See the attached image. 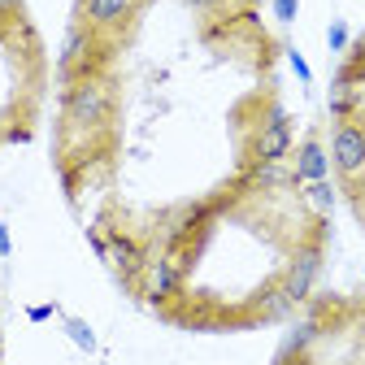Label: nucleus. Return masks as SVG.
<instances>
[{
  "label": "nucleus",
  "mask_w": 365,
  "mask_h": 365,
  "mask_svg": "<svg viewBox=\"0 0 365 365\" xmlns=\"http://www.w3.org/2000/svg\"><path fill=\"white\" fill-rule=\"evenodd\" d=\"M113 109H118V91L105 74H87L78 83H66L61 118L74 130H105L113 122Z\"/></svg>",
  "instance_id": "obj_1"
},
{
  "label": "nucleus",
  "mask_w": 365,
  "mask_h": 365,
  "mask_svg": "<svg viewBox=\"0 0 365 365\" xmlns=\"http://www.w3.org/2000/svg\"><path fill=\"white\" fill-rule=\"evenodd\" d=\"M101 66H105V35L87 31L83 22H74L66 31V43H61V78L78 83L87 74H101Z\"/></svg>",
  "instance_id": "obj_2"
},
{
  "label": "nucleus",
  "mask_w": 365,
  "mask_h": 365,
  "mask_svg": "<svg viewBox=\"0 0 365 365\" xmlns=\"http://www.w3.org/2000/svg\"><path fill=\"white\" fill-rule=\"evenodd\" d=\"M331 161L344 178H361L365 174V118H339L335 135H331Z\"/></svg>",
  "instance_id": "obj_3"
},
{
  "label": "nucleus",
  "mask_w": 365,
  "mask_h": 365,
  "mask_svg": "<svg viewBox=\"0 0 365 365\" xmlns=\"http://www.w3.org/2000/svg\"><path fill=\"white\" fill-rule=\"evenodd\" d=\"M135 9H140V0H78V22L96 35H109V31H122Z\"/></svg>",
  "instance_id": "obj_4"
},
{
  "label": "nucleus",
  "mask_w": 365,
  "mask_h": 365,
  "mask_svg": "<svg viewBox=\"0 0 365 365\" xmlns=\"http://www.w3.org/2000/svg\"><path fill=\"white\" fill-rule=\"evenodd\" d=\"M287 153H292V122H287V113L279 105H274L265 126L257 130V140H252V161H283Z\"/></svg>",
  "instance_id": "obj_5"
},
{
  "label": "nucleus",
  "mask_w": 365,
  "mask_h": 365,
  "mask_svg": "<svg viewBox=\"0 0 365 365\" xmlns=\"http://www.w3.org/2000/svg\"><path fill=\"white\" fill-rule=\"evenodd\" d=\"M317 274H322V248H317V244H304V248L292 257L287 274H283V292L292 296V304L309 300V292H313V283H317Z\"/></svg>",
  "instance_id": "obj_6"
},
{
  "label": "nucleus",
  "mask_w": 365,
  "mask_h": 365,
  "mask_svg": "<svg viewBox=\"0 0 365 365\" xmlns=\"http://www.w3.org/2000/svg\"><path fill=\"white\" fill-rule=\"evenodd\" d=\"M178 287H182V269L165 257V261H153L148 269H144V296L153 300V304H165V300H174L178 296Z\"/></svg>",
  "instance_id": "obj_7"
},
{
  "label": "nucleus",
  "mask_w": 365,
  "mask_h": 365,
  "mask_svg": "<svg viewBox=\"0 0 365 365\" xmlns=\"http://www.w3.org/2000/svg\"><path fill=\"white\" fill-rule=\"evenodd\" d=\"M109 265L122 274V279H144V269H148L144 248L135 244V240H126V235H113L109 240Z\"/></svg>",
  "instance_id": "obj_8"
},
{
  "label": "nucleus",
  "mask_w": 365,
  "mask_h": 365,
  "mask_svg": "<svg viewBox=\"0 0 365 365\" xmlns=\"http://www.w3.org/2000/svg\"><path fill=\"white\" fill-rule=\"evenodd\" d=\"M296 182H322L327 174H331V157H327V148L317 144V140H304L300 144V153H296Z\"/></svg>",
  "instance_id": "obj_9"
},
{
  "label": "nucleus",
  "mask_w": 365,
  "mask_h": 365,
  "mask_svg": "<svg viewBox=\"0 0 365 365\" xmlns=\"http://www.w3.org/2000/svg\"><path fill=\"white\" fill-rule=\"evenodd\" d=\"M257 309H261V317H265V322H274V317H287V313H292L296 304H292V296H287V292H283V283H279V287L261 292Z\"/></svg>",
  "instance_id": "obj_10"
},
{
  "label": "nucleus",
  "mask_w": 365,
  "mask_h": 365,
  "mask_svg": "<svg viewBox=\"0 0 365 365\" xmlns=\"http://www.w3.org/2000/svg\"><path fill=\"white\" fill-rule=\"evenodd\" d=\"M252 182H261V187H279V182H296V174L283 161H252Z\"/></svg>",
  "instance_id": "obj_11"
},
{
  "label": "nucleus",
  "mask_w": 365,
  "mask_h": 365,
  "mask_svg": "<svg viewBox=\"0 0 365 365\" xmlns=\"http://www.w3.org/2000/svg\"><path fill=\"white\" fill-rule=\"evenodd\" d=\"M304 200H309L317 213H331V205H335L331 182H327V178H322V182H304Z\"/></svg>",
  "instance_id": "obj_12"
},
{
  "label": "nucleus",
  "mask_w": 365,
  "mask_h": 365,
  "mask_svg": "<svg viewBox=\"0 0 365 365\" xmlns=\"http://www.w3.org/2000/svg\"><path fill=\"white\" fill-rule=\"evenodd\" d=\"M66 335H70L83 352H96V335H91V327L83 322V317H66Z\"/></svg>",
  "instance_id": "obj_13"
},
{
  "label": "nucleus",
  "mask_w": 365,
  "mask_h": 365,
  "mask_svg": "<svg viewBox=\"0 0 365 365\" xmlns=\"http://www.w3.org/2000/svg\"><path fill=\"white\" fill-rule=\"evenodd\" d=\"M348 43H352V35H348V22H339V18H335V22L327 26V48H331V53H344Z\"/></svg>",
  "instance_id": "obj_14"
},
{
  "label": "nucleus",
  "mask_w": 365,
  "mask_h": 365,
  "mask_svg": "<svg viewBox=\"0 0 365 365\" xmlns=\"http://www.w3.org/2000/svg\"><path fill=\"white\" fill-rule=\"evenodd\" d=\"M287 61H292V70H296V78H300V83H309V78H313V70H309V61H304V57H300L296 48H287Z\"/></svg>",
  "instance_id": "obj_15"
},
{
  "label": "nucleus",
  "mask_w": 365,
  "mask_h": 365,
  "mask_svg": "<svg viewBox=\"0 0 365 365\" xmlns=\"http://www.w3.org/2000/svg\"><path fill=\"white\" fill-rule=\"evenodd\" d=\"M87 244H91V252H96L101 261H109V240L101 231H87Z\"/></svg>",
  "instance_id": "obj_16"
},
{
  "label": "nucleus",
  "mask_w": 365,
  "mask_h": 365,
  "mask_svg": "<svg viewBox=\"0 0 365 365\" xmlns=\"http://www.w3.org/2000/svg\"><path fill=\"white\" fill-rule=\"evenodd\" d=\"M22 18V0H0V22H18Z\"/></svg>",
  "instance_id": "obj_17"
},
{
  "label": "nucleus",
  "mask_w": 365,
  "mask_h": 365,
  "mask_svg": "<svg viewBox=\"0 0 365 365\" xmlns=\"http://www.w3.org/2000/svg\"><path fill=\"white\" fill-rule=\"evenodd\" d=\"M274 18H279V22H296V0H274Z\"/></svg>",
  "instance_id": "obj_18"
},
{
  "label": "nucleus",
  "mask_w": 365,
  "mask_h": 365,
  "mask_svg": "<svg viewBox=\"0 0 365 365\" xmlns=\"http://www.w3.org/2000/svg\"><path fill=\"white\" fill-rule=\"evenodd\" d=\"M53 313H57V304H35V309H26V317H31V322H48Z\"/></svg>",
  "instance_id": "obj_19"
},
{
  "label": "nucleus",
  "mask_w": 365,
  "mask_h": 365,
  "mask_svg": "<svg viewBox=\"0 0 365 365\" xmlns=\"http://www.w3.org/2000/svg\"><path fill=\"white\" fill-rule=\"evenodd\" d=\"M187 5H192V9H200V14H213V9H222V5H226V0H187Z\"/></svg>",
  "instance_id": "obj_20"
},
{
  "label": "nucleus",
  "mask_w": 365,
  "mask_h": 365,
  "mask_svg": "<svg viewBox=\"0 0 365 365\" xmlns=\"http://www.w3.org/2000/svg\"><path fill=\"white\" fill-rule=\"evenodd\" d=\"M14 252V240H9V226L0 222V257H9Z\"/></svg>",
  "instance_id": "obj_21"
},
{
  "label": "nucleus",
  "mask_w": 365,
  "mask_h": 365,
  "mask_svg": "<svg viewBox=\"0 0 365 365\" xmlns=\"http://www.w3.org/2000/svg\"><path fill=\"white\" fill-rule=\"evenodd\" d=\"M279 365H309L304 356H279Z\"/></svg>",
  "instance_id": "obj_22"
}]
</instances>
